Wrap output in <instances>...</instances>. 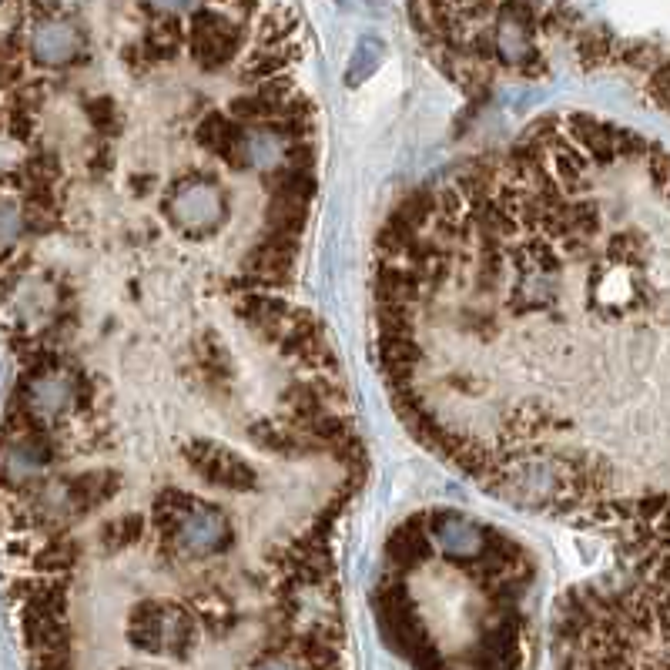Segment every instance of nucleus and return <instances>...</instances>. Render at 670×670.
Instances as JSON below:
<instances>
[{"mask_svg": "<svg viewBox=\"0 0 670 670\" xmlns=\"http://www.w3.org/2000/svg\"><path fill=\"white\" fill-rule=\"evenodd\" d=\"M134 319L4 295L0 587L31 670H352L349 389L309 312L181 268Z\"/></svg>", "mask_w": 670, "mask_h": 670, "instance_id": "1", "label": "nucleus"}, {"mask_svg": "<svg viewBox=\"0 0 670 670\" xmlns=\"http://www.w3.org/2000/svg\"><path fill=\"white\" fill-rule=\"evenodd\" d=\"M402 419L530 513L664 540L667 161L567 114L419 188L379 238Z\"/></svg>", "mask_w": 670, "mask_h": 670, "instance_id": "2", "label": "nucleus"}, {"mask_svg": "<svg viewBox=\"0 0 670 670\" xmlns=\"http://www.w3.org/2000/svg\"><path fill=\"white\" fill-rule=\"evenodd\" d=\"M530 557L466 513L413 516L392 536L382 620L413 670H523Z\"/></svg>", "mask_w": 670, "mask_h": 670, "instance_id": "3", "label": "nucleus"}, {"mask_svg": "<svg viewBox=\"0 0 670 670\" xmlns=\"http://www.w3.org/2000/svg\"><path fill=\"white\" fill-rule=\"evenodd\" d=\"M664 580L590 587L560 617V670H664Z\"/></svg>", "mask_w": 670, "mask_h": 670, "instance_id": "4", "label": "nucleus"}]
</instances>
